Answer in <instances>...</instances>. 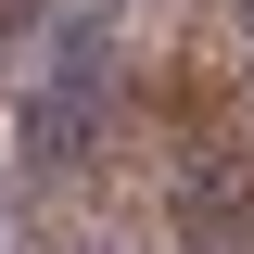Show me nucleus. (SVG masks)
<instances>
[{"mask_svg": "<svg viewBox=\"0 0 254 254\" xmlns=\"http://www.w3.org/2000/svg\"><path fill=\"white\" fill-rule=\"evenodd\" d=\"M26 254H102V242H26Z\"/></svg>", "mask_w": 254, "mask_h": 254, "instance_id": "f257e3e1", "label": "nucleus"}]
</instances>
